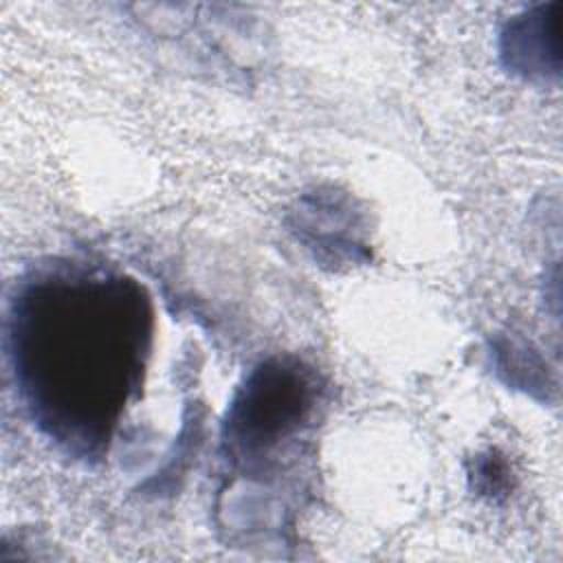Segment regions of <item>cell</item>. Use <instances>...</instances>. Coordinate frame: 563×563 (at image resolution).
Instances as JSON below:
<instances>
[{"mask_svg":"<svg viewBox=\"0 0 563 563\" xmlns=\"http://www.w3.org/2000/svg\"><path fill=\"white\" fill-rule=\"evenodd\" d=\"M559 4H539L506 22L499 35V53L512 73L526 79H559L561 40Z\"/></svg>","mask_w":563,"mask_h":563,"instance_id":"277c9868","label":"cell"},{"mask_svg":"<svg viewBox=\"0 0 563 563\" xmlns=\"http://www.w3.org/2000/svg\"><path fill=\"white\" fill-rule=\"evenodd\" d=\"M319 402V385L297 361L273 358L257 365L227 409L222 442L231 457H268L299 435Z\"/></svg>","mask_w":563,"mask_h":563,"instance_id":"7a4b0ae2","label":"cell"},{"mask_svg":"<svg viewBox=\"0 0 563 563\" xmlns=\"http://www.w3.org/2000/svg\"><path fill=\"white\" fill-rule=\"evenodd\" d=\"M292 216V231L312 251L314 260L339 266L367 257L365 229L350 196L334 189H317L299 198Z\"/></svg>","mask_w":563,"mask_h":563,"instance_id":"3957f363","label":"cell"},{"mask_svg":"<svg viewBox=\"0 0 563 563\" xmlns=\"http://www.w3.org/2000/svg\"><path fill=\"white\" fill-rule=\"evenodd\" d=\"M152 301L123 275L86 262L37 266L9 301L4 345L40 431L75 457L108 449L143 383Z\"/></svg>","mask_w":563,"mask_h":563,"instance_id":"6da1fadb","label":"cell"},{"mask_svg":"<svg viewBox=\"0 0 563 563\" xmlns=\"http://www.w3.org/2000/svg\"><path fill=\"white\" fill-rule=\"evenodd\" d=\"M475 477L479 482V486L484 488V493H499L506 484V468L504 464H495L493 460H484L477 471H475Z\"/></svg>","mask_w":563,"mask_h":563,"instance_id":"5b68a950","label":"cell"}]
</instances>
